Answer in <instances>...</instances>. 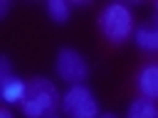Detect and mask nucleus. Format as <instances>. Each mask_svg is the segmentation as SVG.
Returning a JSON list of instances; mask_svg holds the SVG:
<instances>
[{
  "instance_id": "nucleus-1",
  "label": "nucleus",
  "mask_w": 158,
  "mask_h": 118,
  "mask_svg": "<svg viewBox=\"0 0 158 118\" xmlns=\"http://www.w3.org/2000/svg\"><path fill=\"white\" fill-rule=\"evenodd\" d=\"M57 101H59L57 86L49 79L37 76V79L27 81V98L22 101V113L27 118H49Z\"/></svg>"
},
{
  "instance_id": "nucleus-4",
  "label": "nucleus",
  "mask_w": 158,
  "mask_h": 118,
  "mask_svg": "<svg viewBox=\"0 0 158 118\" xmlns=\"http://www.w3.org/2000/svg\"><path fill=\"white\" fill-rule=\"evenodd\" d=\"M57 74L69 86H79L86 79L89 66H86L84 57L77 49H59V54H57Z\"/></svg>"
},
{
  "instance_id": "nucleus-7",
  "label": "nucleus",
  "mask_w": 158,
  "mask_h": 118,
  "mask_svg": "<svg viewBox=\"0 0 158 118\" xmlns=\"http://www.w3.org/2000/svg\"><path fill=\"white\" fill-rule=\"evenodd\" d=\"M133 39L143 52H158V17L148 25H141L133 32Z\"/></svg>"
},
{
  "instance_id": "nucleus-3",
  "label": "nucleus",
  "mask_w": 158,
  "mask_h": 118,
  "mask_svg": "<svg viewBox=\"0 0 158 118\" xmlns=\"http://www.w3.org/2000/svg\"><path fill=\"white\" fill-rule=\"evenodd\" d=\"M62 111L69 118H99L96 98L84 84L69 86V91L62 96Z\"/></svg>"
},
{
  "instance_id": "nucleus-11",
  "label": "nucleus",
  "mask_w": 158,
  "mask_h": 118,
  "mask_svg": "<svg viewBox=\"0 0 158 118\" xmlns=\"http://www.w3.org/2000/svg\"><path fill=\"white\" fill-rule=\"evenodd\" d=\"M7 10H10V2H7V0H5V2H2V5H0V15H5V12H7Z\"/></svg>"
},
{
  "instance_id": "nucleus-2",
  "label": "nucleus",
  "mask_w": 158,
  "mask_h": 118,
  "mask_svg": "<svg viewBox=\"0 0 158 118\" xmlns=\"http://www.w3.org/2000/svg\"><path fill=\"white\" fill-rule=\"evenodd\" d=\"M99 30L111 44L126 42L136 30H133V15L123 2H109L99 17Z\"/></svg>"
},
{
  "instance_id": "nucleus-5",
  "label": "nucleus",
  "mask_w": 158,
  "mask_h": 118,
  "mask_svg": "<svg viewBox=\"0 0 158 118\" xmlns=\"http://www.w3.org/2000/svg\"><path fill=\"white\" fill-rule=\"evenodd\" d=\"M0 96L5 103H20L27 98V84L20 79V76H7V79H0Z\"/></svg>"
},
{
  "instance_id": "nucleus-10",
  "label": "nucleus",
  "mask_w": 158,
  "mask_h": 118,
  "mask_svg": "<svg viewBox=\"0 0 158 118\" xmlns=\"http://www.w3.org/2000/svg\"><path fill=\"white\" fill-rule=\"evenodd\" d=\"M7 76H12V71H10V59H7V57H0V79H7Z\"/></svg>"
},
{
  "instance_id": "nucleus-14",
  "label": "nucleus",
  "mask_w": 158,
  "mask_h": 118,
  "mask_svg": "<svg viewBox=\"0 0 158 118\" xmlns=\"http://www.w3.org/2000/svg\"><path fill=\"white\" fill-rule=\"evenodd\" d=\"M49 118H57V116H49Z\"/></svg>"
},
{
  "instance_id": "nucleus-8",
  "label": "nucleus",
  "mask_w": 158,
  "mask_h": 118,
  "mask_svg": "<svg viewBox=\"0 0 158 118\" xmlns=\"http://www.w3.org/2000/svg\"><path fill=\"white\" fill-rule=\"evenodd\" d=\"M126 118H158V106L151 101V98H136L128 111H126Z\"/></svg>"
},
{
  "instance_id": "nucleus-9",
  "label": "nucleus",
  "mask_w": 158,
  "mask_h": 118,
  "mask_svg": "<svg viewBox=\"0 0 158 118\" xmlns=\"http://www.w3.org/2000/svg\"><path fill=\"white\" fill-rule=\"evenodd\" d=\"M47 12H49V17L54 20V22H67V17H69V2H64V0H49L47 2Z\"/></svg>"
},
{
  "instance_id": "nucleus-12",
  "label": "nucleus",
  "mask_w": 158,
  "mask_h": 118,
  "mask_svg": "<svg viewBox=\"0 0 158 118\" xmlns=\"http://www.w3.org/2000/svg\"><path fill=\"white\" fill-rule=\"evenodd\" d=\"M0 118H12V113H10L7 108H2V111H0Z\"/></svg>"
},
{
  "instance_id": "nucleus-6",
  "label": "nucleus",
  "mask_w": 158,
  "mask_h": 118,
  "mask_svg": "<svg viewBox=\"0 0 158 118\" xmlns=\"http://www.w3.org/2000/svg\"><path fill=\"white\" fill-rule=\"evenodd\" d=\"M136 86L141 91L143 98H158V64H148L141 69L138 79H136Z\"/></svg>"
},
{
  "instance_id": "nucleus-15",
  "label": "nucleus",
  "mask_w": 158,
  "mask_h": 118,
  "mask_svg": "<svg viewBox=\"0 0 158 118\" xmlns=\"http://www.w3.org/2000/svg\"><path fill=\"white\" fill-rule=\"evenodd\" d=\"M156 7H158V2H156Z\"/></svg>"
},
{
  "instance_id": "nucleus-13",
  "label": "nucleus",
  "mask_w": 158,
  "mask_h": 118,
  "mask_svg": "<svg viewBox=\"0 0 158 118\" xmlns=\"http://www.w3.org/2000/svg\"><path fill=\"white\" fill-rule=\"evenodd\" d=\"M99 118H116L114 113H104V116H99Z\"/></svg>"
}]
</instances>
